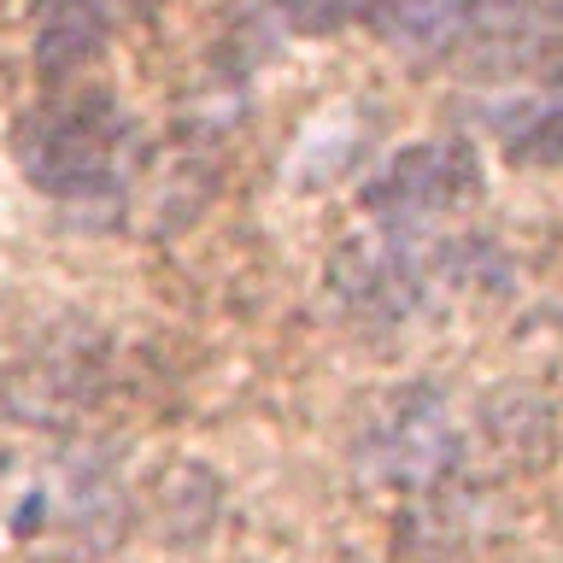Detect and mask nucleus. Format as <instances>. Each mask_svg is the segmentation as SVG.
Wrapping results in <instances>:
<instances>
[{"instance_id":"7","label":"nucleus","mask_w":563,"mask_h":563,"mask_svg":"<svg viewBox=\"0 0 563 563\" xmlns=\"http://www.w3.org/2000/svg\"><path fill=\"white\" fill-rule=\"evenodd\" d=\"M505 158H510V165H545V170H558L563 165V100L540 106L522 130H510Z\"/></svg>"},{"instance_id":"3","label":"nucleus","mask_w":563,"mask_h":563,"mask_svg":"<svg viewBox=\"0 0 563 563\" xmlns=\"http://www.w3.org/2000/svg\"><path fill=\"white\" fill-rule=\"evenodd\" d=\"M358 464L382 487L434 493L464 464V434H457V422L446 411V394L440 387H399V394H387L358 434Z\"/></svg>"},{"instance_id":"6","label":"nucleus","mask_w":563,"mask_h":563,"mask_svg":"<svg viewBox=\"0 0 563 563\" xmlns=\"http://www.w3.org/2000/svg\"><path fill=\"white\" fill-rule=\"evenodd\" d=\"M130 0H35V70L47 82H65L118 35Z\"/></svg>"},{"instance_id":"8","label":"nucleus","mask_w":563,"mask_h":563,"mask_svg":"<svg viewBox=\"0 0 563 563\" xmlns=\"http://www.w3.org/2000/svg\"><path fill=\"white\" fill-rule=\"evenodd\" d=\"M276 12L294 30H341L352 18H364V0H276Z\"/></svg>"},{"instance_id":"1","label":"nucleus","mask_w":563,"mask_h":563,"mask_svg":"<svg viewBox=\"0 0 563 563\" xmlns=\"http://www.w3.org/2000/svg\"><path fill=\"white\" fill-rule=\"evenodd\" d=\"M12 153L42 194L95 218L100 200L106 211L123 206V188H130V176L141 165V123L123 112L118 95L82 88V95H59L35 106L18 123Z\"/></svg>"},{"instance_id":"2","label":"nucleus","mask_w":563,"mask_h":563,"mask_svg":"<svg viewBox=\"0 0 563 563\" xmlns=\"http://www.w3.org/2000/svg\"><path fill=\"white\" fill-rule=\"evenodd\" d=\"M482 264H499L487 241H440L429 223H382V235L346 241L329 258V294L358 323H405L482 282Z\"/></svg>"},{"instance_id":"5","label":"nucleus","mask_w":563,"mask_h":563,"mask_svg":"<svg viewBox=\"0 0 563 563\" xmlns=\"http://www.w3.org/2000/svg\"><path fill=\"white\" fill-rule=\"evenodd\" d=\"M95 382H100V341L59 329L7 369V405L24 422H59L95 399Z\"/></svg>"},{"instance_id":"9","label":"nucleus","mask_w":563,"mask_h":563,"mask_svg":"<svg viewBox=\"0 0 563 563\" xmlns=\"http://www.w3.org/2000/svg\"><path fill=\"white\" fill-rule=\"evenodd\" d=\"M7 487H12V457L0 452V517H7V505H12V493H7Z\"/></svg>"},{"instance_id":"4","label":"nucleus","mask_w":563,"mask_h":563,"mask_svg":"<svg viewBox=\"0 0 563 563\" xmlns=\"http://www.w3.org/2000/svg\"><path fill=\"white\" fill-rule=\"evenodd\" d=\"M475 194H482V158H475V147L457 135H440V141H417V147L387 158L364 188V211L376 223H434L446 211L470 206Z\"/></svg>"}]
</instances>
